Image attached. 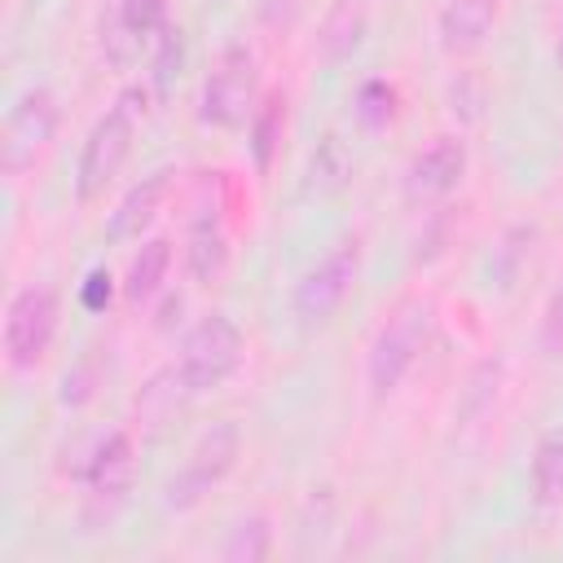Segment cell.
Masks as SVG:
<instances>
[{"label": "cell", "instance_id": "3", "mask_svg": "<svg viewBox=\"0 0 563 563\" xmlns=\"http://www.w3.org/2000/svg\"><path fill=\"white\" fill-rule=\"evenodd\" d=\"M356 282H361V242L352 238V242H339L334 251H325V255L299 277L295 299H290L299 325H303V330H321L325 321H334V312L352 299Z\"/></svg>", "mask_w": 563, "mask_h": 563}, {"label": "cell", "instance_id": "17", "mask_svg": "<svg viewBox=\"0 0 563 563\" xmlns=\"http://www.w3.org/2000/svg\"><path fill=\"white\" fill-rule=\"evenodd\" d=\"M282 132H286V101L282 97H268L251 114V154H255V167L260 172L273 167V154L282 145Z\"/></svg>", "mask_w": 563, "mask_h": 563}, {"label": "cell", "instance_id": "22", "mask_svg": "<svg viewBox=\"0 0 563 563\" xmlns=\"http://www.w3.org/2000/svg\"><path fill=\"white\" fill-rule=\"evenodd\" d=\"M537 347L550 361H563V282L550 290L545 312H541V330H537Z\"/></svg>", "mask_w": 563, "mask_h": 563}, {"label": "cell", "instance_id": "14", "mask_svg": "<svg viewBox=\"0 0 563 563\" xmlns=\"http://www.w3.org/2000/svg\"><path fill=\"white\" fill-rule=\"evenodd\" d=\"M167 268H172V242H167V238L141 242V251L132 255L128 277H123L128 303H150V299L163 290V282H167Z\"/></svg>", "mask_w": 563, "mask_h": 563}, {"label": "cell", "instance_id": "26", "mask_svg": "<svg viewBox=\"0 0 563 563\" xmlns=\"http://www.w3.org/2000/svg\"><path fill=\"white\" fill-rule=\"evenodd\" d=\"M559 62H563V0H559Z\"/></svg>", "mask_w": 563, "mask_h": 563}, {"label": "cell", "instance_id": "10", "mask_svg": "<svg viewBox=\"0 0 563 563\" xmlns=\"http://www.w3.org/2000/svg\"><path fill=\"white\" fill-rule=\"evenodd\" d=\"M462 172H466V145L457 136H435L405 167V198L409 202H435L462 180Z\"/></svg>", "mask_w": 563, "mask_h": 563}, {"label": "cell", "instance_id": "7", "mask_svg": "<svg viewBox=\"0 0 563 563\" xmlns=\"http://www.w3.org/2000/svg\"><path fill=\"white\" fill-rule=\"evenodd\" d=\"M57 295L48 286H22L9 308H4V356L9 365L22 374V369H35L44 361V352L53 347V334H57Z\"/></svg>", "mask_w": 563, "mask_h": 563}, {"label": "cell", "instance_id": "20", "mask_svg": "<svg viewBox=\"0 0 563 563\" xmlns=\"http://www.w3.org/2000/svg\"><path fill=\"white\" fill-rule=\"evenodd\" d=\"M356 114H361L365 128L391 123V114H396V92H391L383 79H369V84L356 92Z\"/></svg>", "mask_w": 563, "mask_h": 563}, {"label": "cell", "instance_id": "16", "mask_svg": "<svg viewBox=\"0 0 563 563\" xmlns=\"http://www.w3.org/2000/svg\"><path fill=\"white\" fill-rule=\"evenodd\" d=\"M361 31H365V0H334L321 31V48L330 57H347L361 44Z\"/></svg>", "mask_w": 563, "mask_h": 563}, {"label": "cell", "instance_id": "13", "mask_svg": "<svg viewBox=\"0 0 563 563\" xmlns=\"http://www.w3.org/2000/svg\"><path fill=\"white\" fill-rule=\"evenodd\" d=\"M185 268H189V277H194L198 286H211V282L224 277V268H229V238H224V229L216 224V216L194 220L189 246H185Z\"/></svg>", "mask_w": 563, "mask_h": 563}, {"label": "cell", "instance_id": "9", "mask_svg": "<svg viewBox=\"0 0 563 563\" xmlns=\"http://www.w3.org/2000/svg\"><path fill=\"white\" fill-rule=\"evenodd\" d=\"M132 479H136V449L123 431H110L88 457V515L110 523L114 510L128 501Z\"/></svg>", "mask_w": 563, "mask_h": 563}, {"label": "cell", "instance_id": "15", "mask_svg": "<svg viewBox=\"0 0 563 563\" xmlns=\"http://www.w3.org/2000/svg\"><path fill=\"white\" fill-rule=\"evenodd\" d=\"M532 501L541 510L563 506V427L550 431L537 444V457H532Z\"/></svg>", "mask_w": 563, "mask_h": 563}, {"label": "cell", "instance_id": "4", "mask_svg": "<svg viewBox=\"0 0 563 563\" xmlns=\"http://www.w3.org/2000/svg\"><path fill=\"white\" fill-rule=\"evenodd\" d=\"M255 114V57L242 44H229L207 79H202V97H198V119L211 128H242Z\"/></svg>", "mask_w": 563, "mask_h": 563}, {"label": "cell", "instance_id": "2", "mask_svg": "<svg viewBox=\"0 0 563 563\" xmlns=\"http://www.w3.org/2000/svg\"><path fill=\"white\" fill-rule=\"evenodd\" d=\"M427 334H431V303L427 299L413 295V299H400L387 312V321L374 334L369 356H365V378H369V391L378 400L391 396L405 383V374L413 369L418 352L427 347Z\"/></svg>", "mask_w": 563, "mask_h": 563}, {"label": "cell", "instance_id": "18", "mask_svg": "<svg viewBox=\"0 0 563 563\" xmlns=\"http://www.w3.org/2000/svg\"><path fill=\"white\" fill-rule=\"evenodd\" d=\"M268 550H273V528H268L264 515L238 519V523L229 528V541L220 545V554H224L229 563H260V559H268Z\"/></svg>", "mask_w": 563, "mask_h": 563}, {"label": "cell", "instance_id": "8", "mask_svg": "<svg viewBox=\"0 0 563 563\" xmlns=\"http://www.w3.org/2000/svg\"><path fill=\"white\" fill-rule=\"evenodd\" d=\"M238 449H242V431L238 422H216L211 431H202L180 466V475L167 484V506L172 510H189L198 506L238 462Z\"/></svg>", "mask_w": 563, "mask_h": 563}, {"label": "cell", "instance_id": "12", "mask_svg": "<svg viewBox=\"0 0 563 563\" xmlns=\"http://www.w3.org/2000/svg\"><path fill=\"white\" fill-rule=\"evenodd\" d=\"M497 22V0H449L440 9V48L453 53V57H466L475 48H484L488 31Z\"/></svg>", "mask_w": 563, "mask_h": 563}, {"label": "cell", "instance_id": "1", "mask_svg": "<svg viewBox=\"0 0 563 563\" xmlns=\"http://www.w3.org/2000/svg\"><path fill=\"white\" fill-rule=\"evenodd\" d=\"M145 88H128L88 132L84 150H79V167H75V194L79 202H92L97 194H106V185L119 176V167L132 154V136L136 123L145 119Z\"/></svg>", "mask_w": 563, "mask_h": 563}, {"label": "cell", "instance_id": "6", "mask_svg": "<svg viewBox=\"0 0 563 563\" xmlns=\"http://www.w3.org/2000/svg\"><path fill=\"white\" fill-rule=\"evenodd\" d=\"M57 132V97L53 88H26L9 114H4V128H0V167L9 176H22L40 163V154L48 150Z\"/></svg>", "mask_w": 563, "mask_h": 563}, {"label": "cell", "instance_id": "5", "mask_svg": "<svg viewBox=\"0 0 563 563\" xmlns=\"http://www.w3.org/2000/svg\"><path fill=\"white\" fill-rule=\"evenodd\" d=\"M238 361H242V330H238L224 312H211V317H202V321L185 334L176 369H180L189 396H198V391L220 387V383L238 369Z\"/></svg>", "mask_w": 563, "mask_h": 563}, {"label": "cell", "instance_id": "11", "mask_svg": "<svg viewBox=\"0 0 563 563\" xmlns=\"http://www.w3.org/2000/svg\"><path fill=\"white\" fill-rule=\"evenodd\" d=\"M167 189H172V172H167V167H158V172H150L145 180H136V185L119 198V207L110 211L106 238H110V242H132V238H141V233L154 224V216H158Z\"/></svg>", "mask_w": 563, "mask_h": 563}, {"label": "cell", "instance_id": "25", "mask_svg": "<svg viewBox=\"0 0 563 563\" xmlns=\"http://www.w3.org/2000/svg\"><path fill=\"white\" fill-rule=\"evenodd\" d=\"M308 0H264V22L268 26H290L303 13Z\"/></svg>", "mask_w": 563, "mask_h": 563}, {"label": "cell", "instance_id": "23", "mask_svg": "<svg viewBox=\"0 0 563 563\" xmlns=\"http://www.w3.org/2000/svg\"><path fill=\"white\" fill-rule=\"evenodd\" d=\"M119 18L136 31V35H150V31H163V18H167V0H119Z\"/></svg>", "mask_w": 563, "mask_h": 563}, {"label": "cell", "instance_id": "24", "mask_svg": "<svg viewBox=\"0 0 563 563\" xmlns=\"http://www.w3.org/2000/svg\"><path fill=\"white\" fill-rule=\"evenodd\" d=\"M110 295H114V277L106 273V268H97V273H88V282H84V308H92V312H101L106 303H110Z\"/></svg>", "mask_w": 563, "mask_h": 563}, {"label": "cell", "instance_id": "19", "mask_svg": "<svg viewBox=\"0 0 563 563\" xmlns=\"http://www.w3.org/2000/svg\"><path fill=\"white\" fill-rule=\"evenodd\" d=\"M180 66H185V31L180 26H163L158 31V48H154V92L158 97L176 84Z\"/></svg>", "mask_w": 563, "mask_h": 563}, {"label": "cell", "instance_id": "21", "mask_svg": "<svg viewBox=\"0 0 563 563\" xmlns=\"http://www.w3.org/2000/svg\"><path fill=\"white\" fill-rule=\"evenodd\" d=\"M136 44H141V35L119 18V9L101 22V48H106V57L114 62V66H132V57H136Z\"/></svg>", "mask_w": 563, "mask_h": 563}]
</instances>
